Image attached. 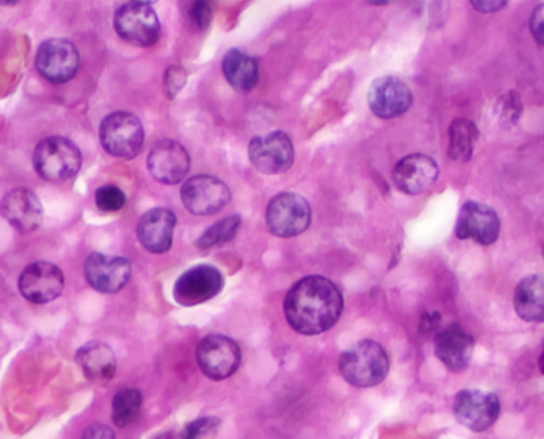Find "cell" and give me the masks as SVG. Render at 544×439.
Masks as SVG:
<instances>
[{
    "label": "cell",
    "instance_id": "d6a6232c",
    "mask_svg": "<svg viewBox=\"0 0 544 439\" xmlns=\"http://www.w3.org/2000/svg\"><path fill=\"white\" fill-rule=\"evenodd\" d=\"M530 31L540 45L544 47V4L535 8L530 18Z\"/></svg>",
    "mask_w": 544,
    "mask_h": 439
},
{
    "label": "cell",
    "instance_id": "3957f363",
    "mask_svg": "<svg viewBox=\"0 0 544 439\" xmlns=\"http://www.w3.org/2000/svg\"><path fill=\"white\" fill-rule=\"evenodd\" d=\"M82 168V153L72 140L51 136L40 140L34 150V169L42 179L63 182Z\"/></svg>",
    "mask_w": 544,
    "mask_h": 439
},
{
    "label": "cell",
    "instance_id": "9a60e30c",
    "mask_svg": "<svg viewBox=\"0 0 544 439\" xmlns=\"http://www.w3.org/2000/svg\"><path fill=\"white\" fill-rule=\"evenodd\" d=\"M190 155L187 148L172 139H164L148 155V171L153 179L164 185H177L190 171Z\"/></svg>",
    "mask_w": 544,
    "mask_h": 439
},
{
    "label": "cell",
    "instance_id": "6da1fadb",
    "mask_svg": "<svg viewBox=\"0 0 544 439\" xmlns=\"http://www.w3.org/2000/svg\"><path fill=\"white\" fill-rule=\"evenodd\" d=\"M344 300L336 284L322 276H309L293 285L285 298L287 322L296 333L320 335L335 327Z\"/></svg>",
    "mask_w": 544,
    "mask_h": 439
},
{
    "label": "cell",
    "instance_id": "7c38bea8",
    "mask_svg": "<svg viewBox=\"0 0 544 439\" xmlns=\"http://www.w3.org/2000/svg\"><path fill=\"white\" fill-rule=\"evenodd\" d=\"M249 158L263 174H284L292 168L295 148L292 139L282 131L258 136L250 142Z\"/></svg>",
    "mask_w": 544,
    "mask_h": 439
},
{
    "label": "cell",
    "instance_id": "7402d4cb",
    "mask_svg": "<svg viewBox=\"0 0 544 439\" xmlns=\"http://www.w3.org/2000/svg\"><path fill=\"white\" fill-rule=\"evenodd\" d=\"M77 362L90 381L107 382L117 373V357L104 342H88L77 352Z\"/></svg>",
    "mask_w": 544,
    "mask_h": 439
},
{
    "label": "cell",
    "instance_id": "4dcf8cb0",
    "mask_svg": "<svg viewBox=\"0 0 544 439\" xmlns=\"http://www.w3.org/2000/svg\"><path fill=\"white\" fill-rule=\"evenodd\" d=\"M185 83H187V72L179 66L169 67L164 75V93L169 99H174L182 91Z\"/></svg>",
    "mask_w": 544,
    "mask_h": 439
},
{
    "label": "cell",
    "instance_id": "8fae6325",
    "mask_svg": "<svg viewBox=\"0 0 544 439\" xmlns=\"http://www.w3.org/2000/svg\"><path fill=\"white\" fill-rule=\"evenodd\" d=\"M225 279L214 266L199 265L183 272L174 285V300L180 306L191 307L212 300L222 292Z\"/></svg>",
    "mask_w": 544,
    "mask_h": 439
},
{
    "label": "cell",
    "instance_id": "cb8c5ba5",
    "mask_svg": "<svg viewBox=\"0 0 544 439\" xmlns=\"http://www.w3.org/2000/svg\"><path fill=\"white\" fill-rule=\"evenodd\" d=\"M223 74L234 90L249 93L257 86L260 72L258 64L252 56L241 50H230L223 58Z\"/></svg>",
    "mask_w": 544,
    "mask_h": 439
},
{
    "label": "cell",
    "instance_id": "e0dca14e",
    "mask_svg": "<svg viewBox=\"0 0 544 439\" xmlns=\"http://www.w3.org/2000/svg\"><path fill=\"white\" fill-rule=\"evenodd\" d=\"M368 104L376 117L392 120L408 112L412 105V93L400 78H377L368 91Z\"/></svg>",
    "mask_w": 544,
    "mask_h": 439
},
{
    "label": "cell",
    "instance_id": "52a82bcc",
    "mask_svg": "<svg viewBox=\"0 0 544 439\" xmlns=\"http://www.w3.org/2000/svg\"><path fill=\"white\" fill-rule=\"evenodd\" d=\"M183 206L198 217L214 215L231 201L230 188L214 175H196L183 183L180 191Z\"/></svg>",
    "mask_w": 544,
    "mask_h": 439
},
{
    "label": "cell",
    "instance_id": "e575fe53",
    "mask_svg": "<svg viewBox=\"0 0 544 439\" xmlns=\"http://www.w3.org/2000/svg\"><path fill=\"white\" fill-rule=\"evenodd\" d=\"M508 2H498V0H482V2H473V7L478 8L479 12L494 13L500 8L506 7Z\"/></svg>",
    "mask_w": 544,
    "mask_h": 439
},
{
    "label": "cell",
    "instance_id": "7a4b0ae2",
    "mask_svg": "<svg viewBox=\"0 0 544 439\" xmlns=\"http://www.w3.org/2000/svg\"><path fill=\"white\" fill-rule=\"evenodd\" d=\"M389 370V354L379 342L371 339L357 342L339 358V373L358 389L381 384Z\"/></svg>",
    "mask_w": 544,
    "mask_h": 439
},
{
    "label": "cell",
    "instance_id": "ffe728a7",
    "mask_svg": "<svg viewBox=\"0 0 544 439\" xmlns=\"http://www.w3.org/2000/svg\"><path fill=\"white\" fill-rule=\"evenodd\" d=\"M435 352L447 370L460 373L470 365L475 352V338L454 323L436 335Z\"/></svg>",
    "mask_w": 544,
    "mask_h": 439
},
{
    "label": "cell",
    "instance_id": "44dd1931",
    "mask_svg": "<svg viewBox=\"0 0 544 439\" xmlns=\"http://www.w3.org/2000/svg\"><path fill=\"white\" fill-rule=\"evenodd\" d=\"M175 218L174 212L169 209H152L147 214L142 215L139 225H137V237L140 244L150 253L168 252L172 247V237H174Z\"/></svg>",
    "mask_w": 544,
    "mask_h": 439
},
{
    "label": "cell",
    "instance_id": "d4e9b609",
    "mask_svg": "<svg viewBox=\"0 0 544 439\" xmlns=\"http://www.w3.org/2000/svg\"><path fill=\"white\" fill-rule=\"evenodd\" d=\"M479 131L473 121L467 118H459L452 121L449 128V156L459 163H467L471 160L475 145L478 142Z\"/></svg>",
    "mask_w": 544,
    "mask_h": 439
},
{
    "label": "cell",
    "instance_id": "f546056e",
    "mask_svg": "<svg viewBox=\"0 0 544 439\" xmlns=\"http://www.w3.org/2000/svg\"><path fill=\"white\" fill-rule=\"evenodd\" d=\"M522 115V102L516 94L510 93L498 99V117L508 125H514Z\"/></svg>",
    "mask_w": 544,
    "mask_h": 439
},
{
    "label": "cell",
    "instance_id": "ba28073f",
    "mask_svg": "<svg viewBox=\"0 0 544 439\" xmlns=\"http://www.w3.org/2000/svg\"><path fill=\"white\" fill-rule=\"evenodd\" d=\"M241 358L238 342L228 336H206L196 349L199 368L214 381H223L233 376L241 365Z\"/></svg>",
    "mask_w": 544,
    "mask_h": 439
},
{
    "label": "cell",
    "instance_id": "484cf974",
    "mask_svg": "<svg viewBox=\"0 0 544 439\" xmlns=\"http://www.w3.org/2000/svg\"><path fill=\"white\" fill-rule=\"evenodd\" d=\"M142 412V393L136 389H123L113 397V424L120 428L131 427L139 420Z\"/></svg>",
    "mask_w": 544,
    "mask_h": 439
},
{
    "label": "cell",
    "instance_id": "30bf717a",
    "mask_svg": "<svg viewBox=\"0 0 544 439\" xmlns=\"http://www.w3.org/2000/svg\"><path fill=\"white\" fill-rule=\"evenodd\" d=\"M500 398L492 392L462 390L454 400V416L471 432H487L500 417Z\"/></svg>",
    "mask_w": 544,
    "mask_h": 439
},
{
    "label": "cell",
    "instance_id": "4fadbf2b",
    "mask_svg": "<svg viewBox=\"0 0 544 439\" xmlns=\"http://www.w3.org/2000/svg\"><path fill=\"white\" fill-rule=\"evenodd\" d=\"M64 284L66 280L58 266L48 261H37L21 272L18 287L29 303L47 304L63 295Z\"/></svg>",
    "mask_w": 544,
    "mask_h": 439
},
{
    "label": "cell",
    "instance_id": "836d02e7",
    "mask_svg": "<svg viewBox=\"0 0 544 439\" xmlns=\"http://www.w3.org/2000/svg\"><path fill=\"white\" fill-rule=\"evenodd\" d=\"M82 439H115V433L107 425L94 424L90 428H86Z\"/></svg>",
    "mask_w": 544,
    "mask_h": 439
},
{
    "label": "cell",
    "instance_id": "2e32d148",
    "mask_svg": "<svg viewBox=\"0 0 544 439\" xmlns=\"http://www.w3.org/2000/svg\"><path fill=\"white\" fill-rule=\"evenodd\" d=\"M131 263L123 257L93 253L85 261L88 284L101 293H117L131 279Z\"/></svg>",
    "mask_w": 544,
    "mask_h": 439
},
{
    "label": "cell",
    "instance_id": "8d00e7d4",
    "mask_svg": "<svg viewBox=\"0 0 544 439\" xmlns=\"http://www.w3.org/2000/svg\"><path fill=\"white\" fill-rule=\"evenodd\" d=\"M540 370H541V373L544 374V347H543V352H541V357H540Z\"/></svg>",
    "mask_w": 544,
    "mask_h": 439
},
{
    "label": "cell",
    "instance_id": "277c9868",
    "mask_svg": "<svg viewBox=\"0 0 544 439\" xmlns=\"http://www.w3.org/2000/svg\"><path fill=\"white\" fill-rule=\"evenodd\" d=\"M99 139L109 155L131 160L139 155L144 145V126L129 112H113L102 120Z\"/></svg>",
    "mask_w": 544,
    "mask_h": 439
},
{
    "label": "cell",
    "instance_id": "5bb4252c",
    "mask_svg": "<svg viewBox=\"0 0 544 439\" xmlns=\"http://www.w3.org/2000/svg\"><path fill=\"white\" fill-rule=\"evenodd\" d=\"M455 234L459 239H473L481 245H492L500 236V218L487 204L468 201L460 209Z\"/></svg>",
    "mask_w": 544,
    "mask_h": 439
},
{
    "label": "cell",
    "instance_id": "1f68e13d",
    "mask_svg": "<svg viewBox=\"0 0 544 439\" xmlns=\"http://www.w3.org/2000/svg\"><path fill=\"white\" fill-rule=\"evenodd\" d=\"M188 16L196 29L204 31L209 28L210 20H212V7L209 2H193L188 10Z\"/></svg>",
    "mask_w": 544,
    "mask_h": 439
},
{
    "label": "cell",
    "instance_id": "f1b7e54d",
    "mask_svg": "<svg viewBox=\"0 0 544 439\" xmlns=\"http://www.w3.org/2000/svg\"><path fill=\"white\" fill-rule=\"evenodd\" d=\"M96 204L102 212H118L126 204V195L115 185H105L96 191Z\"/></svg>",
    "mask_w": 544,
    "mask_h": 439
},
{
    "label": "cell",
    "instance_id": "603a6c76",
    "mask_svg": "<svg viewBox=\"0 0 544 439\" xmlns=\"http://www.w3.org/2000/svg\"><path fill=\"white\" fill-rule=\"evenodd\" d=\"M514 309L525 322H544V279L529 276L521 280L514 293Z\"/></svg>",
    "mask_w": 544,
    "mask_h": 439
},
{
    "label": "cell",
    "instance_id": "9c48e42d",
    "mask_svg": "<svg viewBox=\"0 0 544 439\" xmlns=\"http://www.w3.org/2000/svg\"><path fill=\"white\" fill-rule=\"evenodd\" d=\"M35 67L45 80L61 85L70 82L77 75L80 55L70 40H45L35 55Z\"/></svg>",
    "mask_w": 544,
    "mask_h": 439
},
{
    "label": "cell",
    "instance_id": "4316f807",
    "mask_svg": "<svg viewBox=\"0 0 544 439\" xmlns=\"http://www.w3.org/2000/svg\"><path fill=\"white\" fill-rule=\"evenodd\" d=\"M241 222L242 220L239 215H230V217L223 218L222 222L210 226L209 230L203 233V236L199 237L198 241H196L198 249H214L218 245L233 241L236 234H238Z\"/></svg>",
    "mask_w": 544,
    "mask_h": 439
},
{
    "label": "cell",
    "instance_id": "83f0119b",
    "mask_svg": "<svg viewBox=\"0 0 544 439\" xmlns=\"http://www.w3.org/2000/svg\"><path fill=\"white\" fill-rule=\"evenodd\" d=\"M220 425H222V420L218 417H201L185 427L182 439H215Z\"/></svg>",
    "mask_w": 544,
    "mask_h": 439
},
{
    "label": "cell",
    "instance_id": "d6986e66",
    "mask_svg": "<svg viewBox=\"0 0 544 439\" xmlns=\"http://www.w3.org/2000/svg\"><path fill=\"white\" fill-rule=\"evenodd\" d=\"M440 169L430 156L416 153L409 155L393 169V182L406 195H420L438 180Z\"/></svg>",
    "mask_w": 544,
    "mask_h": 439
},
{
    "label": "cell",
    "instance_id": "8992f818",
    "mask_svg": "<svg viewBox=\"0 0 544 439\" xmlns=\"http://www.w3.org/2000/svg\"><path fill=\"white\" fill-rule=\"evenodd\" d=\"M266 222L274 236H300L311 225V206L303 196L296 193H280L269 203Z\"/></svg>",
    "mask_w": 544,
    "mask_h": 439
},
{
    "label": "cell",
    "instance_id": "74e56055",
    "mask_svg": "<svg viewBox=\"0 0 544 439\" xmlns=\"http://www.w3.org/2000/svg\"><path fill=\"white\" fill-rule=\"evenodd\" d=\"M160 439H172V436H166V438H164V436H161Z\"/></svg>",
    "mask_w": 544,
    "mask_h": 439
},
{
    "label": "cell",
    "instance_id": "ac0fdd59",
    "mask_svg": "<svg viewBox=\"0 0 544 439\" xmlns=\"http://www.w3.org/2000/svg\"><path fill=\"white\" fill-rule=\"evenodd\" d=\"M0 215L20 233L39 230L43 222V207L40 199L29 188L8 191L0 203Z\"/></svg>",
    "mask_w": 544,
    "mask_h": 439
},
{
    "label": "cell",
    "instance_id": "5b68a950",
    "mask_svg": "<svg viewBox=\"0 0 544 439\" xmlns=\"http://www.w3.org/2000/svg\"><path fill=\"white\" fill-rule=\"evenodd\" d=\"M113 26L121 39L136 47H153L160 40V18L150 2L121 5L115 13Z\"/></svg>",
    "mask_w": 544,
    "mask_h": 439
},
{
    "label": "cell",
    "instance_id": "d590c367",
    "mask_svg": "<svg viewBox=\"0 0 544 439\" xmlns=\"http://www.w3.org/2000/svg\"><path fill=\"white\" fill-rule=\"evenodd\" d=\"M440 320V314L424 315L422 323H420V331L422 333H432V331L440 327Z\"/></svg>",
    "mask_w": 544,
    "mask_h": 439
}]
</instances>
